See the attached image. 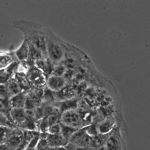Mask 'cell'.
Wrapping results in <instances>:
<instances>
[{"label": "cell", "instance_id": "obj_1", "mask_svg": "<svg viewBox=\"0 0 150 150\" xmlns=\"http://www.w3.org/2000/svg\"><path fill=\"white\" fill-rule=\"evenodd\" d=\"M60 123L73 128L79 129L84 127V123L78 110H69L62 114Z\"/></svg>", "mask_w": 150, "mask_h": 150}, {"label": "cell", "instance_id": "obj_2", "mask_svg": "<svg viewBox=\"0 0 150 150\" xmlns=\"http://www.w3.org/2000/svg\"><path fill=\"white\" fill-rule=\"evenodd\" d=\"M45 88L31 86L27 91L25 93L26 102L25 109V110H33L41 105Z\"/></svg>", "mask_w": 150, "mask_h": 150}, {"label": "cell", "instance_id": "obj_3", "mask_svg": "<svg viewBox=\"0 0 150 150\" xmlns=\"http://www.w3.org/2000/svg\"><path fill=\"white\" fill-rule=\"evenodd\" d=\"M91 137L88 134L85 128L77 130L70 137L68 143L80 147L89 148Z\"/></svg>", "mask_w": 150, "mask_h": 150}, {"label": "cell", "instance_id": "obj_4", "mask_svg": "<svg viewBox=\"0 0 150 150\" xmlns=\"http://www.w3.org/2000/svg\"><path fill=\"white\" fill-rule=\"evenodd\" d=\"M26 77L31 86L42 88L46 86L47 77L38 68L29 69Z\"/></svg>", "mask_w": 150, "mask_h": 150}, {"label": "cell", "instance_id": "obj_5", "mask_svg": "<svg viewBox=\"0 0 150 150\" xmlns=\"http://www.w3.org/2000/svg\"><path fill=\"white\" fill-rule=\"evenodd\" d=\"M9 120L13 127L24 129L26 120L25 109L11 108L9 114Z\"/></svg>", "mask_w": 150, "mask_h": 150}, {"label": "cell", "instance_id": "obj_6", "mask_svg": "<svg viewBox=\"0 0 150 150\" xmlns=\"http://www.w3.org/2000/svg\"><path fill=\"white\" fill-rule=\"evenodd\" d=\"M24 139V130L14 127L6 144L14 150H22Z\"/></svg>", "mask_w": 150, "mask_h": 150}, {"label": "cell", "instance_id": "obj_7", "mask_svg": "<svg viewBox=\"0 0 150 150\" xmlns=\"http://www.w3.org/2000/svg\"><path fill=\"white\" fill-rule=\"evenodd\" d=\"M67 84V81L64 77L50 75L47 77L46 87L54 92L60 91Z\"/></svg>", "mask_w": 150, "mask_h": 150}, {"label": "cell", "instance_id": "obj_8", "mask_svg": "<svg viewBox=\"0 0 150 150\" xmlns=\"http://www.w3.org/2000/svg\"><path fill=\"white\" fill-rule=\"evenodd\" d=\"M47 52L53 62L59 61L63 56V51L61 47L57 43L52 41L47 43Z\"/></svg>", "mask_w": 150, "mask_h": 150}, {"label": "cell", "instance_id": "obj_9", "mask_svg": "<svg viewBox=\"0 0 150 150\" xmlns=\"http://www.w3.org/2000/svg\"><path fill=\"white\" fill-rule=\"evenodd\" d=\"M46 139L48 145L52 149L64 147L68 142L62 134H51L46 133Z\"/></svg>", "mask_w": 150, "mask_h": 150}, {"label": "cell", "instance_id": "obj_10", "mask_svg": "<svg viewBox=\"0 0 150 150\" xmlns=\"http://www.w3.org/2000/svg\"><path fill=\"white\" fill-rule=\"evenodd\" d=\"M106 150H123V143L119 134L110 135L104 144Z\"/></svg>", "mask_w": 150, "mask_h": 150}, {"label": "cell", "instance_id": "obj_11", "mask_svg": "<svg viewBox=\"0 0 150 150\" xmlns=\"http://www.w3.org/2000/svg\"><path fill=\"white\" fill-rule=\"evenodd\" d=\"M54 104L62 114L69 110H77L78 108V97L62 101H56Z\"/></svg>", "mask_w": 150, "mask_h": 150}, {"label": "cell", "instance_id": "obj_12", "mask_svg": "<svg viewBox=\"0 0 150 150\" xmlns=\"http://www.w3.org/2000/svg\"><path fill=\"white\" fill-rule=\"evenodd\" d=\"M5 86L9 99L22 92L21 87L13 75L6 83Z\"/></svg>", "mask_w": 150, "mask_h": 150}, {"label": "cell", "instance_id": "obj_13", "mask_svg": "<svg viewBox=\"0 0 150 150\" xmlns=\"http://www.w3.org/2000/svg\"><path fill=\"white\" fill-rule=\"evenodd\" d=\"M25 94L22 92L9 99L11 108H25Z\"/></svg>", "mask_w": 150, "mask_h": 150}, {"label": "cell", "instance_id": "obj_14", "mask_svg": "<svg viewBox=\"0 0 150 150\" xmlns=\"http://www.w3.org/2000/svg\"><path fill=\"white\" fill-rule=\"evenodd\" d=\"M114 124V118L112 117H109L101 122L97 125V131L102 134H105L113 128Z\"/></svg>", "mask_w": 150, "mask_h": 150}, {"label": "cell", "instance_id": "obj_15", "mask_svg": "<svg viewBox=\"0 0 150 150\" xmlns=\"http://www.w3.org/2000/svg\"><path fill=\"white\" fill-rule=\"evenodd\" d=\"M9 99L7 96H0V113L9 120V114L11 108L9 104Z\"/></svg>", "mask_w": 150, "mask_h": 150}, {"label": "cell", "instance_id": "obj_16", "mask_svg": "<svg viewBox=\"0 0 150 150\" xmlns=\"http://www.w3.org/2000/svg\"><path fill=\"white\" fill-rule=\"evenodd\" d=\"M35 64L37 68L42 71L47 77L51 74L53 69L47 61L40 58L36 60Z\"/></svg>", "mask_w": 150, "mask_h": 150}, {"label": "cell", "instance_id": "obj_17", "mask_svg": "<svg viewBox=\"0 0 150 150\" xmlns=\"http://www.w3.org/2000/svg\"><path fill=\"white\" fill-rule=\"evenodd\" d=\"M29 47L26 41L22 43L18 49L15 52V56L20 61L25 60L29 56Z\"/></svg>", "mask_w": 150, "mask_h": 150}, {"label": "cell", "instance_id": "obj_18", "mask_svg": "<svg viewBox=\"0 0 150 150\" xmlns=\"http://www.w3.org/2000/svg\"><path fill=\"white\" fill-rule=\"evenodd\" d=\"M14 59V56L12 54H4L0 55V70L6 69L12 64Z\"/></svg>", "mask_w": 150, "mask_h": 150}, {"label": "cell", "instance_id": "obj_19", "mask_svg": "<svg viewBox=\"0 0 150 150\" xmlns=\"http://www.w3.org/2000/svg\"><path fill=\"white\" fill-rule=\"evenodd\" d=\"M14 127L0 126V145L5 144L10 137Z\"/></svg>", "mask_w": 150, "mask_h": 150}, {"label": "cell", "instance_id": "obj_20", "mask_svg": "<svg viewBox=\"0 0 150 150\" xmlns=\"http://www.w3.org/2000/svg\"><path fill=\"white\" fill-rule=\"evenodd\" d=\"M56 102V100L55 92L49 90L45 86L44 88L42 103L47 104H53Z\"/></svg>", "mask_w": 150, "mask_h": 150}, {"label": "cell", "instance_id": "obj_21", "mask_svg": "<svg viewBox=\"0 0 150 150\" xmlns=\"http://www.w3.org/2000/svg\"><path fill=\"white\" fill-rule=\"evenodd\" d=\"M46 133H40V138L36 146V150H52L46 139Z\"/></svg>", "mask_w": 150, "mask_h": 150}, {"label": "cell", "instance_id": "obj_22", "mask_svg": "<svg viewBox=\"0 0 150 150\" xmlns=\"http://www.w3.org/2000/svg\"><path fill=\"white\" fill-rule=\"evenodd\" d=\"M60 124L61 125V134L68 143L70 137L78 129H76L69 127V126L63 125V124H61V123Z\"/></svg>", "mask_w": 150, "mask_h": 150}, {"label": "cell", "instance_id": "obj_23", "mask_svg": "<svg viewBox=\"0 0 150 150\" xmlns=\"http://www.w3.org/2000/svg\"><path fill=\"white\" fill-rule=\"evenodd\" d=\"M47 133L51 134H62L60 123L53 124L49 127Z\"/></svg>", "mask_w": 150, "mask_h": 150}, {"label": "cell", "instance_id": "obj_24", "mask_svg": "<svg viewBox=\"0 0 150 150\" xmlns=\"http://www.w3.org/2000/svg\"><path fill=\"white\" fill-rule=\"evenodd\" d=\"M65 69L63 66H57L52 69V71L50 75L64 77L65 73Z\"/></svg>", "mask_w": 150, "mask_h": 150}, {"label": "cell", "instance_id": "obj_25", "mask_svg": "<svg viewBox=\"0 0 150 150\" xmlns=\"http://www.w3.org/2000/svg\"><path fill=\"white\" fill-rule=\"evenodd\" d=\"M40 135V134L36 136L29 143L28 146L23 150H36V145L39 139Z\"/></svg>", "mask_w": 150, "mask_h": 150}, {"label": "cell", "instance_id": "obj_26", "mask_svg": "<svg viewBox=\"0 0 150 150\" xmlns=\"http://www.w3.org/2000/svg\"><path fill=\"white\" fill-rule=\"evenodd\" d=\"M0 126H7L13 127L9 120L1 113H0Z\"/></svg>", "mask_w": 150, "mask_h": 150}, {"label": "cell", "instance_id": "obj_27", "mask_svg": "<svg viewBox=\"0 0 150 150\" xmlns=\"http://www.w3.org/2000/svg\"><path fill=\"white\" fill-rule=\"evenodd\" d=\"M64 147L68 150H89V148L80 147L68 143Z\"/></svg>", "mask_w": 150, "mask_h": 150}, {"label": "cell", "instance_id": "obj_28", "mask_svg": "<svg viewBox=\"0 0 150 150\" xmlns=\"http://www.w3.org/2000/svg\"><path fill=\"white\" fill-rule=\"evenodd\" d=\"M0 150H14L6 144L0 145Z\"/></svg>", "mask_w": 150, "mask_h": 150}, {"label": "cell", "instance_id": "obj_29", "mask_svg": "<svg viewBox=\"0 0 150 150\" xmlns=\"http://www.w3.org/2000/svg\"><path fill=\"white\" fill-rule=\"evenodd\" d=\"M89 150H106L104 146H99V147L90 148Z\"/></svg>", "mask_w": 150, "mask_h": 150}, {"label": "cell", "instance_id": "obj_30", "mask_svg": "<svg viewBox=\"0 0 150 150\" xmlns=\"http://www.w3.org/2000/svg\"><path fill=\"white\" fill-rule=\"evenodd\" d=\"M52 150H68L64 147L58 148H52Z\"/></svg>", "mask_w": 150, "mask_h": 150}]
</instances>
